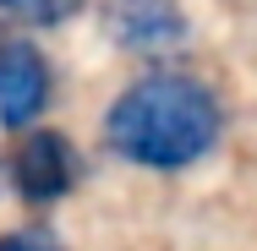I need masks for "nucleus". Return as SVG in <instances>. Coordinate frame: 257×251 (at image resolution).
Here are the masks:
<instances>
[{
    "label": "nucleus",
    "instance_id": "39448f33",
    "mask_svg": "<svg viewBox=\"0 0 257 251\" xmlns=\"http://www.w3.org/2000/svg\"><path fill=\"white\" fill-rule=\"evenodd\" d=\"M82 0H0V17L11 22H28V28H55L77 11Z\"/></svg>",
    "mask_w": 257,
    "mask_h": 251
},
{
    "label": "nucleus",
    "instance_id": "f03ea898",
    "mask_svg": "<svg viewBox=\"0 0 257 251\" xmlns=\"http://www.w3.org/2000/svg\"><path fill=\"white\" fill-rule=\"evenodd\" d=\"M77 175H82V158L71 148V137L50 131V126H22L6 153V186L28 207H50V202L71 197Z\"/></svg>",
    "mask_w": 257,
    "mask_h": 251
},
{
    "label": "nucleus",
    "instance_id": "7ed1b4c3",
    "mask_svg": "<svg viewBox=\"0 0 257 251\" xmlns=\"http://www.w3.org/2000/svg\"><path fill=\"white\" fill-rule=\"evenodd\" d=\"M55 93V71L39 44H28L22 33L0 28V126L22 131L44 115V104Z\"/></svg>",
    "mask_w": 257,
    "mask_h": 251
},
{
    "label": "nucleus",
    "instance_id": "423d86ee",
    "mask_svg": "<svg viewBox=\"0 0 257 251\" xmlns=\"http://www.w3.org/2000/svg\"><path fill=\"white\" fill-rule=\"evenodd\" d=\"M0 251H66L55 240L50 224H22V229H6L0 235Z\"/></svg>",
    "mask_w": 257,
    "mask_h": 251
},
{
    "label": "nucleus",
    "instance_id": "20e7f679",
    "mask_svg": "<svg viewBox=\"0 0 257 251\" xmlns=\"http://www.w3.org/2000/svg\"><path fill=\"white\" fill-rule=\"evenodd\" d=\"M186 11L181 0H115L109 6V39L126 55H164L186 44Z\"/></svg>",
    "mask_w": 257,
    "mask_h": 251
},
{
    "label": "nucleus",
    "instance_id": "f257e3e1",
    "mask_svg": "<svg viewBox=\"0 0 257 251\" xmlns=\"http://www.w3.org/2000/svg\"><path fill=\"white\" fill-rule=\"evenodd\" d=\"M224 109L213 88L186 71H148L104 109V142L137 169H192L213 153Z\"/></svg>",
    "mask_w": 257,
    "mask_h": 251
}]
</instances>
